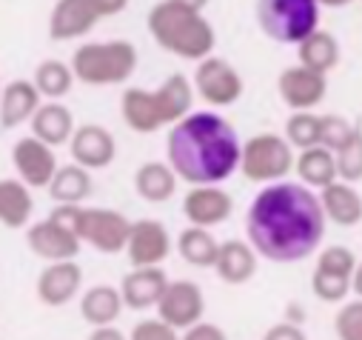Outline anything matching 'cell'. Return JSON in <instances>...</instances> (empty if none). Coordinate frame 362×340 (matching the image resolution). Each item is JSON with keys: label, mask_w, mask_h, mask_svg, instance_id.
I'll list each match as a JSON object with an SVG mask.
<instances>
[{"label": "cell", "mask_w": 362, "mask_h": 340, "mask_svg": "<svg viewBox=\"0 0 362 340\" xmlns=\"http://www.w3.org/2000/svg\"><path fill=\"white\" fill-rule=\"evenodd\" d=\"M325 212L305 183H265L245 212V234L259 258L271 264H300L325 237Z\"/></svg>", "instance_id": "6da1fadb"}, {"label": "cell", "mask_w": 362, "mask_h": 340, "mask_svg": "<svg viewBox=\"0 0 362 340\" xmlns=\"http://www.w3.org/2000/svg\"><path fill=\"white\" fill-rule=\"evenodd\" d=\"M243 140L217 112H189L168 126L165 154L180 181L192 186L223 183L240 169Z\"/></svg>", "instance_id": "7a4b0ae2"}, {"label": "cell", "mask_w": 362, "mask_h": 340, "mask_svg": "<svg viewBox=\"0 0 362 340\" xmlns=\"http://www.w3.org/2000/svg\"><path fill=\"white\" fill-rule=\"evenodd\" d=\"M194 86L183 74H168L157 89H126L120 98V115L137 135H154L192 112Z\"/></svg>", "instance_id": "3957f363"}, {"label": "cell", "mask_w": 362, "mask_h": 340, "mask_svg": "<svg viewBox=\"0 0 362 340\" xmlns=\"http://www.w3.org/2000/svg\"><path fill=\"white\" fill-rule=\"evenodd\" d=\"M146 29L160 49L194 63L209 57L217 46L214 26L206 21V15L180 6L174 0H160L157 6H151Z\"/></svg>", "instance_id": "277c9868"}, {"label": "cell", "mask_w": 362, "mask_h": 340, "mask_svg": "<svg viewBox=\"0 0 362 340\" xmlns=\"http://www.w3.org/2000/svg\"><path fill=\"white\" fill-rule=\"evenodd\" d=\"M137 69V49L129 40L83 43L71 55L74 80L86 86H115L126 83Z\"/></svg>", "instance_id": "5b68a950"}, {"label": "cell", "mask_w": 362, "mask_h": 340, "mask_svg": "<svg viewBox=\"0 0 362 340\" xmlns=\"http://www.w3.org/2000/svg\"><path fill=\"white\" fill-rule=\"evenodd\" d=\"M52 215L60 217L63 223H69L83 243H88L92 249H98L103 254H117V251L126 249L132 220L123 212L86 209L83 203H57Z\"/></svg>", "instance_id": "8992f818"}, {"label": "cell", "mask_w": 362, "mask_h": 340, "mask_svg": "<svg viewBox=\"0 0 362 340\" xmlns=\"http://www.w3.org/2000/svg\"><path fill=\"white\" fill-rule=\"evenodd\" d=\"M257 23L268 40L297 46L320 26V4L317 0H257Z\"/></svg>", "instance_id": "52a82bcc"}, {"label": "cell", "mask_w": 362, "mask_h": 340, "mask_svg": "<svg viewBox=\"0 0 362 340\" xmlns=\"http://www.w3.org/2000/svg\"><path fill=\"white\" fill-rule=\"evenodd\" d=\"M294 169V146L286 140V135L262 132L243 143L240 149V172L251 183H274L288 178Z\"/></svg>", "instance_id": "ba28073f"}, {"label": "cell", "mask_w": 362, "mask_h": 340, "mask_svg": "<svg viewBox=\"0 0 362 340\" xmlns=\"http://www.w3.org/2000/svg\"><path fill=\"white\" fill-rule=\"evenodd\" d=\"M192 86H194L197 98H203L209 106H217V109L234 106L245 92V83H243L240 72L226 57H214V55L197 60Z\"/></svg>", "instance_id": "9c48e42d"}, {"label": "cell", "mask_w": 362, "mask_h": 340, "mask_svg": "<svg viewBox=\"0 0 362 340\" xmlns=\"http://www.w3.org/2000/svg\"><path fill=\"white\" fill-rule=\"evenodd\" d=\"M26 243L32 249L35 258L40 261H69V258H77L80 254V246L83 240L77 237V232L63 223L60 217L49 215L46 220H37L26 229Z\"/></svg>", "instance_id": "30bf717a"}, {"label": "cell", "mask_w": 362, "mask_h": 340, "mask_svg": "<svg viewBox=\"0 0 362 340\" xmlns=\"http://www.w3.org/2000/svg\"><path fill=\"white\" fill-rule=\"evenodd\" d=\"M157 314L171 323L177 332L189 329L192 323L203 320L206 314V295L194 280H168L160 300H157Z\"/></svg>", "instance_id": "8fae6325"}, {"label": "cell", "mask_w": 362, "mask_h": 340, "mask_svg": "<svg viewBox=\"0 0 362 340\" xmlns=\"http://www.w3.org/2000/svg\"><path fill=\"white\" fill-rule=\"evenodd\" d=\"M277 92L280 101L291 109V112H303V109H314L325 101L328 95V77L322 72H314L303 63L288 66L280 72L277 77Z\"/></svg>", "instance_id": "7c38bea8"}, {"label": "cell", "mask_w": 362, "mask_h": 340, "mask_svg": "<svg viewBox=\"0 0 362 340\" xmlns=\"http://www.w3.org/2000/svg\"><path fill=\"white\" fill-rule=\"evenodd\" d=\"M123 251L132 266H163V261L171 254V234L154 217L134 220Z\"/></svg>", "instance_id": "4fadbf2b"}, {"label": "cell", "mask_w": 362, "mask_h": 340, "mask_svg": "<svg viewBox=\"0 0 362 340\" xmlns=\"http://www.w3.org/2000/svg\"><path fill=\"white\" fill-rule=\"evenodd\" d=\"M12 166L18 178L29 186V189H46L54 169H57V157H54V146L43 143L40 137L29 135L21 137L12 146Z\"/></svg>", "instance_id": "5bb4252c"}, {"label": "cell", "mask_w": 362, "mask_h": 340, "mask_svg": "<svg viewBox=\"0 0 362 340\" xmlns=\"http://www.w3.org/2000/svg\"><path fill=\"white\" fill-rule=\"evenodd\" d=\"M69 152H71V160L86 166L88 172L95 169H106L115 163L117 157V143H115V135L100 126V123H83V126H74L71 137H69Z\"/></svg>", "instance_id": "9a60e30c"}, {"label": "cell", "mask_w": 362, "mask_h": 340, "mask_svg": "<svg viewBox=\"0 0 362 340\" xmlns=\"http://www.w3.org/2000/svg\"><path fill=\"white\" fill-rule=\"evenodd\" d=\"M234 212V198L220 189V183H206V186H194L186 198H183V215L192 226H206L214 229L220 223H226Z\"/></svg>", "instance_id": "2e32d148"}, {"label": "cell", "mask_w": 362, "mask_h": 340, "mask_svg": "<svg viewBox=\"0 0 362 340\" xmlns=\"http://www.w3.org/2000/svg\"><path fill=\"white\" fill-rule=\"evenodd\" d=\"M83 286V269L77 266L74 258L69 261H49L46 269L37 275V300L57 309V306H66Z\"/></svg>", "instance_id": "e0dca14e"}, {"label": "cell", "mask_w": 362, "mask_h": 340, "mask_svg": "<svg viewBox=\"0 0 362 340\" xmlns=\"http://www.w3.org/2000/svg\"><path fill=\"white\" fill-rule=\"evenodd\" d=\"M98 12L88 0H57L49 15V38L57 43L86 38L98 26Z\"/></svg>", "instance_id": "ac0fdd59"}, {"label": "cell", "mask_w": 362, "mask_h": 340, "mask_svg": "<svg viewBox=\"0 0 362 340\" xmlns=\"http://www.w3.org/2000/svg\"><path fill=\"white\" fill-rule=\"evenodd\" d=\"M165 283H168V278H165L163 266H132V272H126L120 280L123 306H129L134 312L154 309Z\"/></svg>", "instance_id": "d6986e66"}, {"label": "cell", "mask_w": 362, "mask_h": 340, "mask_svg": "<svg viewBox=\"0 0 362 340\" xmlns=\"http://www.w3.org/2000/svg\"><path fill=\"white\" fill-rule=\"evenodd\" d=\"M257 261H259V254L254 251L248 240H226L217 249V261L211 269L217 272L223 283L243 286L257 275Z\"/></svg>", "instance_id": "ffe728a7"}, {"label": "cell", "mask_w": 362, "mask_h": 340, "mask_svg": "<svg viewBox=\"0 0 362 340\" xmlns=\"http://www.w3.org/2000/svg\"><path fill=\"white\" fill-rule=\"evenodd\" d=\"M320 206L325 212V220H331L334 226L351 229V226L362 223V195L348 181L337 178L328 186H322L320 189Z\"/></svg>", "instance_id": "44dd1931"}, {"label": "cell", "mask_w": 362, "mask_h": 340, "mask_svg": "<svg viewBox=\"0 0 362 340\" xmlns=\"http://www.w3.org/2000/svg\"><path fill=\"white\" fill-rule=\"evenodd\" d=\"M43 95L37 92V86L32 80H12L0 92V126L4 129H15L32 120V115L37 112Z\"/></svg>", "instance_id": "7402d4cb"}, {"label": "cell", "mask_w": 362, "mask_h": 340, "mask_svg": "<svg viewBox=\"0 0 362 340\" xmlns=\"http://www.w3.org/2000/svg\"><path fill=\"white\" fill-rule=\"evenodd\" d=\"M177 172L171 169V163H160V160H148L134 172V192L146 200V203H165L177 195Z\"/></svg>", "instance_id": "603a6c76"}, {"label": "cell", "mask_w": 362, "mask_h": 340, "mask_svg": "<svg viewBox=\"0 0 362 340\" xmlns=\"http://www.w3.org/2000/svg\"><path fill=\"white\" fill-rule=\"evenodd\" d=\"M32 135L40 137L49 146H63L69 143L71 132H74V115L69 106H63L60 101H49L40 103L37 112L32 115Z\"/></svg>", "instance_id": "cb8c5ba5"}, {"label": "cell", "mask_w": 362, "mask_h": 340, "mask_svg": "<svg viewBox=\"0 0 362 340\" xmlns=\"http://www.w3.org/2000/svg\"><path fill=\"white\" fill-rule=\"evenodd\" d=\"M35 212V198L21 178H0V226L23 229Z\"/></svg>", "instance_id": "d4e9b609"}, {"label": "cell", "mask_w": 362, "mask_h": 340, "mask_svg": "<svg viewBox=\"0 0 362 340\" xmlns=\"http://www.w3.org/2000/svg\"><path fill=\"white\" fill-rule=\"evenodd\" d=\"M46 189H49L54 203H86L95 192V183H92V175H88L86 166L71 163V166L54 169V175H52Z\"/></svg>", "instance_id": "484cf974"}, {"label": "cell", "mask_w": 362, "mask_h": 340, "mask_svg": "<svg viewBox=\"0 0 362 340\" xmlns=\"http://www.w3.org/2000/svg\"><path fill=\"white\" fill-rule=\"evenodd\" d=\"M123 312V295L120 289L109 286V283H98L92 289H86L80 298V317L88 326H106L115 323Z\"/></svg>", "instance_id": "4316f807"}, {"label": "cell", "mask_w": 362, "mask_h": 340, "mask_svg": "<svg viewBox=\"0 0 362 340\" xmlns=\"http://www.w3.org/2000/svg\"><path fill=\"white\" fill-rule=\"evenodd\" d=\"M294 169L300 175V183L311 186V189H322L328 186L331 181H337V160H334V152L325 149V146H308V149H300V154L294 157Z\"/></svg>", "instance_id": "83f0119b"}, {"label": "cell", "mask_w": 362, "mask_h": 340, "mask_svg": "<svg viewBox=\"0 0 362 340\" xmlns=\"http://www.w3.org/2000/svg\"><path fill=\"white\" fill-rule=\"evenodd\" d=\"M297 57H300L303 66L328 74V72L337 69V63H339V40H337L331 32H325V29L317 26L311 35H305V38L297 43Z\"/></svg>", "instance_id": "f1b7e54d"}, {"label": "cell", "mask_w": 362, "mask_h": 340, "mask_svg": "<svg viewBox=\"0 0 362 340\" xmlns=\"http://www.w3.org/2000/svg\"><path fill=\"white\" fill-rule=\"evenodd\" d=\"M217 249H220V240L206 226H192L189 223V229H183L177 237L180 258H183L189 266H197V269H211L214 266Z\"/></svg>", "instance_id": "f546056e"}, {"label": "cell", "mask_w": 362, "mask_h": 340, "mask_svg": "<svg viewBox=\"0 0 362 340\" xmlns=\"http://www.w3.org/2000/svg\"><path fill=\"white\" fill-rule=\"evenodd\" d=\"M32 83L37 86V92H40L43 98H52V101L66 98L69 89L74 86L71 63H63V60H43V63H37Z\"/></svg>", "instance_id": "4dcf8cb0"}, {"label": "cell", "mask_w": 362, "mask_h": 340, "mask_svg": "<svg viewBox=\"0 0 362 340\" xmlns=\"http://www.w3.org/2000/svg\"><path fill=\"white\" fill-rule=\"evenodd\" d=\"M334 160H337L339 181H348V183L362 181V129L359 126H354V132L334 149Z\"/></svg>", "instance_id": "1f68e13d"}, {"label": "cell", "mask_w": 362, "mask_h": 340, "mask_svg": "<svg viewBox=\"0 0 362 340\" xmlns=\"http://www.w3.org/2000/svg\"><path fill=\"white\" fill-rule=\"evenodd\" d=\"M286 140L294 149L317 146L320 143V115H314L311 109L291 112V118L286 120Z\"/></svg>", "instance_id": "d6a6232c"}, {"label": "cell", "mask_w": 362, "mask_h": 340, "mask_svg": "<svg viewBox=\"0 0 362 340\" xmlns=\"http://www.w3.org/2000/svg\"><path fill=\"white\" fill-rule=\"evenodd\" d=\"M311 292L322 303H342L351 295V278H339V275H328V272L314 269V275H311Z\"/></svg>", "instance_id": "836d02e7"}, {"label": "cell", "mask_w": 362, "mask_h": 340, "mask_svg": "<svg viewBox=\"0 0 362 340\" xmlns=\"http://www.w3.org/2000/svg\"><path fill=\"white\" fill-rule=\"evenodd\" d=\"M354 266H356V258L348 246H325L317 258V269L320 272H328V275H339V278H351L354 275Z\"/></svg>", "instance_id": "e575fe53"}, {"label": "cell", "mask_w": 362, "mask_h": 340, "mask_svg": "<svg viewBox=\"0 0 362 340\" xmlns=\"http://www.w3.org/2000/svg\"><path fill=\"white\" fill-rule=\"evenodd\" d=\"M334 332L339 340H362V298L339 306L334 317Z\"/></svg>", "instance_id": "d590c367"}, {"label": "cell", "mask_w": 362, "mask_h": 340, "mask_svg": "<svg viewBox=\"0 0 362 340\" xmlns=\"http://www.w3.org/2000/svg\"><path fill=\"white\" fill-rule=\"evenodd\" d=\"M351 132H354V123L345 120L342 115H320V146L334 152Z\"/></svg>", "instance_id": "8d00e7d4"}, {"label": "cell", "mask_w": 362, "mask_h": 340, "mask_svg": "<svg viewBox=\"0 0 362 340\" xmlns=\"http://www.w3.org/2000/svg\"><path fill=\"white\" fill-rule=\"evenodd\" d=\"M132 337H134V340H177L180 332L157 314V317H146V320H140V323L132 329Z\"/></svg>", "instance_id": "74e56055"}, {"label": "cell", "mask_w": 362, "mask_h": 340, "mask_svg": "<svg viewBox=\"0 0 362 340\" xmlns=\"http://www.w3.org/2000/svg\"><path fill=\"white\" fill-rule=\"evenodd\" d=\"M186 340H226V332L217 326V323H206V320H197L186 329Z\"/></svg>", "instance_id": "f35d334b"}, {"label": "cell", "mask_w": 362, "mask_h": 340, "mask_svg": "<svg viewBox=\"0 0 362 340\" xmlns=\"http://www.w3.org/2000/svg\"><path fill=\"white\" fill-rule=\"evenodd\" d=\"M305 332L300 329V323L294 320H286V323H274L268 332H265V340H303Z\"/></svg>", "instance_id": "ab89813d"}, {"label": "cell", "mask_w": 362, "mask_h": 340, "mask_svg": "<svg viewBox=\"0 0 362 340\" xmlns=\"http://www.w3.org/2000/svg\"><path fill=\"white\" fill-rule=\"evenodd\" d=\"M88 4H92V9L98 12V18L103 21V18H115V15L126 12V6L132 4V0H88Z\"/></svg>", "instance_id": "60d3db41"}, {"label": "cell", "mask_w": 362, "mask_h": 340, "mask_svg": "<svg viewBox=\"0 0 362 340\" xmlns=\"http://www.w3.org/2000/svg\"><path fill=\"white\" fill-rule=\"evenodd\" d=\"M120 337H123V332L117 326H112V323L92 329V340H120Z\"/></svg>", "instance_id": "b9f144b4"}, {"label": "cell", "mask_w": 362, "mask_h": 340, "mask_svg": "<svg viewBox=\"0 0 362 340\" xmlns=\"http://www.w3.org/2000/svg\"><path fill=\"white\" fill-rule=\"evenodd\" d=\"M351 292H354L356 298H362V261H356V266H354V275H351Z\"/></svg>", "instance_id": "7bdbcfd3"}, {"label": "cell", "mask_w": 362, "mask_h": 340, "mask_svg": "<svg viewBox=\"0 0 362 340\" xmlns=\"http://www.w3.org/2000/svg\"><path fill=\"white\" fill-rule=\"evenodd\" d=\"M174 4L186 6V9H194V12H203V9L209 6V0H174Z\"/></svg>", "instance_id": "ee69618b"}, {"label": "cell", "mask_w": 362, "mask_h": 340, "mask_svg": "<svg viewBox=\"0 0 362 340\" xmlns=\"http://www.w3.org/2000/svg\"><path fill=\"white\" fill-rule=\"evenodd\" d=\"M320 6H328V9H342V6H348V4H354V0H317Z\"/></svg>", "instance_id": "f6af8a7d"}, {"label": "cell", "mask_w": 362, "mask_h": 340, "mask_svg": "<svg viewBox=\"0 0 362 340\" xmlns=\"http://www.w3.org/2000/svg\"><path fill=\"white\" fill-rule=\"evenodd\" d=\"M0 92H4V86H0Z\"/></svg>", "instance_id": "bcb514c9"}]
</instances>
